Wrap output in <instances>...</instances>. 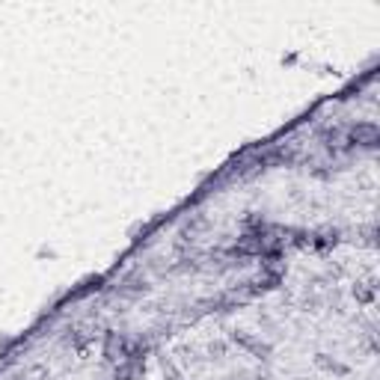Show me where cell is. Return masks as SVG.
<instances>
[{"mask_svg": "<svg viewBox=\"0 0 380 380\" xmlns=\"http://www.w3.org/2000/svg\"><path fill=\"white\" fill-rule=\"evenodd\" d=\"M353 137H359V140H365L362 146H374V140H377V131H374V128H371V125H362V128H359V131H356V134H353Z\"/></svg>", "mask_w": 380, "mask_h": 380, "instance_id": "cell-1", "label": "cell"}]
</instances>
